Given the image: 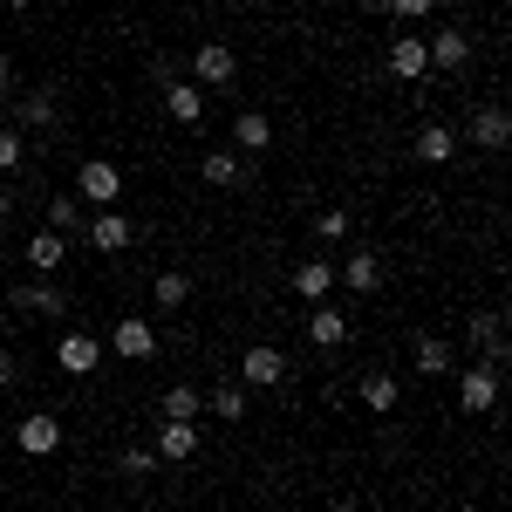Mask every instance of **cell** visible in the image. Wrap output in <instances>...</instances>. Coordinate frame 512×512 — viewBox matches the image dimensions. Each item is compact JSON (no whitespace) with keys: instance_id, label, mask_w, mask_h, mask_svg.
Returning <instances> with one entry per match:
<instances>
[{"instance_id":"5","label":"cell","mask_w":512,"mask_h":512,"mask_svg":"<svg viewBox=\"0 0 512 512\" xmlns=\"http://www.w3.org/2000/svg\"><path fill=\"white\" fill-rule=\"evenodd\" d=\"M117 192H123V171L110 158H82V171H76V198L82 205H117Z\"/></svg>"},{"instance_id":"13","label":"cell","mask_w":512,"mask_h":512,"mask_svg":"<svg viewBox=\"0 0 512 512\" xmlns=\"http://www.w3.org/2000/svg\"><path fill=\"white\" fill-rule=\"evenodd\" d=\"M308 342H315V349H342V342H349V315L328 308V301H315V308H308Z\"/></svg>"},{"instance_id":"38","label":"cell","mask_w":512,"mask_h":512,"mask_svg":"<svg viewBox=\"0 0 512 512\" xmlns=\"http://www.w3.org/2000/svg\"><path fill=\"white\" fill-rule=\"evenodd\" d=\"M7 212H14V198H7V185H0V219H7Z\"/></svg>"},{"instance_id":"9","label":"cell","mask_w":512,"mask_h":512,"mask_svg":"<svg viewBox=\"0 0 512 512\" xmlns=\"http://www.w3.org/2000/svg\"><path fill=\"white\" fill-rule=\"evenodd\" d=\"M14 444H21L28 458H55V451H62V424H55L48 410H35V417L14 424Z\"/></svg>"},{"instance_id":"26","label":"cell","mask_w":512,"mask_h":512,"mask_svg":"<svg viewBox=\"0 0 512 512\" xmlns=\"http://www.w3.org/2000/svg\"><path fill=\"white\" fill-rule=\"evenodd\" d=\"M62 253H69V239H62V233H48V226H41V233L28 239V267H35V274H55V267H62Z\"/></svg>"},{"instance_id":"10","label":"cell","mask_w":512,"mask_h":512,"mask_svg":"<svg viewBox=\"0 0 512 512\" xmlns=\"http://www.w3.org/2000/svg\"><path fill=\"white\" fill-rule=\"evenodd\" d=\"M424 48H431V69H444V76L472 69V35H465V28H437Z\"/></svg>"},{"instance_id":"37","label":"cell","mask_w":512,"mask_h":512,"mask_svg":"<svg viewBox=\"0 0 512 512\" xmlns=\"http://www.w3.org/2000/svg\"><path fill=\"white\" fill-rule=\"evenodd\" d=\"M7 89H14V62L0 55V96H7Z\"/></svg>"},{"instance_id":"39","label":"cell","mask_w":512,"mask_h":512,"mask_svg":"<svg viewBox=\"0 0 512 512\" xmlns=\"http://www.w3.org/2000/svg\"><path fill=\"white\" fill-rule=\"evenodd\" d=\"M7 7H14V14H28V7H35V0H7Z\"/></svg>"},{"instance_id":"33","label":"cell","mask_w":512,"mask_h":512,"mask_svg":"<svg viewBox=\"0 0 512 512\" xmlns=\"http://www.w3.org/2000/svg\"><path fill=\"white\" fill-rule=\"evenodd\" d=\"M383 7H390V14H403V21H424L437 0H383Z\"/></svg>"},{"instance_id":"19","label":"cell","mask_w":512,"mask_h":512,"mask_svg":"<svg viewBox=\"0 0 512 512\" xmlns=\"http://www.w3.org/2000/svg\"><path fill=\"white\" fill-rule=\"evenodd\" d=\"M198 178L219 185V192H233L239 178H246V158H239V151H205V158H198Z\"/></svg>"},{"instance_id":"36","label":"cell","mask_w":512,"mask_h":512,"mask_svg":"<svg viewBox=\"0 0 512 512\" xmlns=\"http://www.w3.org/2000/svg\"><path fill=\"white\" fill-rule=\"evenodd\" d=\"M7 383H14V355L0 349V390H7Z\"/></svg>"},{"instance_id":"21","label":"cell","mask_w":512,"mask_h":512,"mask_svg":"<svg viewBox=\"0 0 512 512\" xmlns=\"http://www.w3.org/2000/svg\"><path fill=\"white\" fill-rule=\"evenodd\" d=\"M198 417H205L198 383H171V390H164V424H198Z\"/></svg>"},{"instance_id":"16","label":"cell","mask_w":512,"mask_h":512,"mask_svg":"<svg viewBox=\"0 0 512 512\" xmlns=\"http://www.w3.org/2000/svg\"><path fill=\"white\" fill-rule=\"evenodd\" d=\"M390 76L396 82H424L431 76V48L410 35V41H390Z\"/></svg>"},{"instance_id":"17","label":"cell","mask_w":512,"mask_h":512,"mask_svg":"<svg viewBox=\"0 0 512 512\" xmlns=\"http://www.w3.org/2000/svg\"><path fill=\"white\" fill-rule=\"evenodd\" d=\"M82 226H89V205H82L76 192H55V198H48V233L82 239Z\"/></svg>"},{"instance_id":"11","label":"cell","mask_w":512,"mask_h":512,"mask_svg":"<svg viewBox=\"0 0 512 512\" xmlns=\"http://www.w3.org/2000/svg\"><path fill=\"white\" fill-rule=\"evenodd\" d=\"M110 349H117L123 362H151V355H158V335H151V321H144V315H123L117 335H110Z\"/></svg>"},{"instance_id":"29","label":"cell","mask_w":512,"mask_h":512,"mask_svg":"<svg viewBox=\"0 0 512 512\" xmlns=\"http://www.w3.org/2000/svg\"><path fill=\"white\" fill-rule=\"evenodd\" d=\"M205 410L226 417V424H239V417H246V390H239V383H219V390L205 396Z\"/></svg>"},{"instance_id":"20","label":"cell","mask_w":512,"mask_h":512,"mask_svg":"<svg viewBox=\"0 0 512 512\" xmlns=\"http://www.w3.org/2000/svg\"><path fill=\"white\" fill-rule=\"evenodd\" d=\"M335 280L355 287V294H376V287H383V260H376V253H349V260L335 267Z\"/></svg>"},{"instance_id":"18","label":"cell","mask_w":512,"mask_h":512,"mask_svg":"<svg viewBox=\"0 0 512 512\" xmlns=\"http://www.w3.org/2000/svg\"><path fill=\"white\" fill-rule=\"evenodd\" d=\"M458 158V130L451 123H424L417 130V164H451Z\"/></svg>"},{"instance_id":"4","label":"cell","mask_w":512,"mask_h":512,"mask_svg":"<svg viewBox=\"0 0 512 512\" xmlns=\"http://www.w3.org/2000/svg\"><path fill=\"white\" fill-rule=\"evenodd\" d=\"M465 335H472L478 362L506 369V315H499V308H478V315H465Z\"/></svg>"},{"instance_id":"28","label":"cell","mask_w":512,"mask_h":512,"mask_svg":"<svg viewBox=\"0 0 512 512\" xmlns=\"http://www.w3.org/2000/svg\"><path fill=\"white\" fill-rule=\"evenodd\" d=\"M151 301H158L164 315H171V308H185V301H192V274H158V287H151Z\"/></svg>"},{"instance_id":"7","label":"cell","mask_w":512,"mask_h":512,"mask_svg":"<svg viewBox=\"0 0 512 512\" xmlns=\"http://www.w3.org/2000/svg\"><path fill=\"white\" fill-rule=\"evenodd\" d=\"M492 403H499V369H492V362H472V369L458 376V410H465V417H485Z\"/></svg>"},{"instance_id":"12","label":"cell","mask_w":512,"mask_h":512,"mask_svg":"<svg viewBox=\"0 0 512 512\" xmlns=\"http://www.w3.org/2000/svg\"><path fill=\"white\" fill-rule=\"evenodd\" d=\"M472 144H478V151H506V144H512L506 103H478V110H472Z\"/></svg>"},{"instance_id":"30","label":"cell","mask_w":512,"mask_h":512,"mask_svg":"<svg viewBox=\"0 0 512 512\" xmlns=\"http://www.w3.org/2000/svg\"><path fill=\"white\" fill-rule=\"evenodd\" d=\"M21 158H28V137L14 123H0V171H21Z\"/></svg>"},{"instance_id":"35","label":"cell","mask_w":512,"mask_h":512,"mask_svg":"<svg viewBox=\"0 0 512 512\" xmlns=\"http://www.w3.org/2000/svg\"><path fill=\"white\" fill-rule=\"evenodd\" d=\"M321 512H362V499H328Z\"/></svg>"},{"instance_id":"22","label":"cell","mask_w":512,"mask_h":512,"mask_svg":"<svg viewBox=\"0 0 512 512\" xmlns=\"http://www.w3.org/2000/svg\"><path fill=\"white\" fill-rule=\"evenodd\" d=\"M328 287H335V267H328V260H301V267H294V294H301L308 308L328 301Z\"/></svg>"},{"instance_id":"6","label":"cell","mask_w":512,"mask_h":512,"mask_svg":"<svg viewBox=\"0 0 512 512\" xmlns=\"http://www.w3.org/2000/svg\"><path fill=\"white\" fill-rule=\"evenodd\" d=\"M130 239H137V226H130L123 212H110V205L89 212V226H82V246H89V253H123Z\"/></svg>"},{"instance_id":"3","label":"cell","mask_w":512,"mask_h":512,"mask_svg":"<svg viewBox=\"0 0 512 512\" xmlns=\"http://www.w3.org/2000/svg\"><path fill=\"white\" fill-rule=\"evenodd\" d=\"M233 76H239V55L226 48V41H198L192 48V82L198 89H226Z\"/></svg>"},{"instance_id":"31","label":"cell","mask_w":512,"mask_h":512,"mask_svg":"<svg viewBox=\"0 0 512 512\" xmlns=\"http://www.w3.org/2000/svg\"><path fill=\"white\" fill-rule=\"evenodd\" d=\"M117 465H123V478H151V472H158V451H144V444H130V451H123Z\"/></svg>"},{"instance_id":"24","label":"cell","mask_w":512,"mask_h":512,"mask_svg":"<svg viewBox=\"0 0 512 512\" xmlns=\"http://www.w3.org/2000/svg\"><path fill=\"white\" fill-rule=\"evenodd\" d=\"M362 410H376V417L396 410V376L390 369H362Z\"/></svg>"},{"instance_id":"32","label":"cell","mask_w":512,"mask_h":512,"mask_svg":"<svg viewBox=\"0 0 512 512\" xmlns=\"http://www.w3.org/2000/svg\"><path fill=\"white\" fill-rule=\"evenodd\" d=\"M315 233L321 239H349V212H342V205H328V212L315 219Z\"/></svg>"},{"instance_id":"1","label":"cell","mask_w":512,"mask_h":512,"mask_svg":"<svg viewBox=\"0 0 512 512\" xmlns=\"http://www.w3.org/2000/svg\"><path fill=\"white\" fill-rule=\"evenodd\" d=\"M7 308L41 321V315H62V308H69V294H62L48 274H35V280H21V287H7Z\"/></svg>"},{"instance_id":"8","label":"cell","mask_w":512,"mask_h":512,"mask_svg":"<svg viewBox=\"0 0 512 512\" xmlns=\"http://www.w3.org/2000/svg\"><path fill=\"white\" fill-rule=\"evenodd\" d=\"M14 130L21 137H35V130H55V117H62V103H55V89H35V96H14Z\"/></svg>"},{"instance_id":"34","label":"cell","mask_w":512,"mask_h":512,"mask_svg":"<svg viewBox=\"0 0 512 512\" xmlns=\"http://www.w3.org/2000/svg\"><path fill=\"white\" fill-rule=\"evenodd\" d=\"M151 82L171 89V82H178V62H171V55H151Z\"/></svg>"},{"instance_id":"25","label":"cell","mask_w":512,"mask_h":512,"mask_svg":"<svg viewBox=\"0 0 512 512\" xmlns=\"http://www.w3.org/2000/svg\"><path fill=\"white\" fill-rule=\"evenodd\" d=\"M198 110H205V96H198V82H171V89H164V117L171 123H198Z\"/></svg>"},{"instance_id":"14","label":"cell","mask_w":512,"mask_h":512,"mask_svg":"<svg viewBox=\"0 0 512 512\" xmlns=\"http://www.w3.org/2000/svg\"><path fill=\"white\" fill-rule=\"evenodd\" d=\"M55 362H62V369H69V376H89V369H96V362H103V342H96V335H62V342H55Z\"/></svg>"},{"instance_id":"15","label":"cell","mask_w":512,"mask_h":512,"mask_svg":"<svg viewBox=\"0 0 512 512\" xmlns=\"http://www.w3.org/2000/svg\"><path fill=\"white\" fill-rule=\"evenodd\" d=\"M267 144H274V123L260 117V110H239V117H233V151H239V158H260Z\"/></svg>"},{"instance_id":"27","label":"cell","mask_w":512,"mask_h":512,"mask_svg":"<svg viewBox=\"0 0 512 512\" xmlns=\"http://www.w3.org/2000/svg\"><path fill=\"white\" fill-rule=\"evenodd\" d=\"M417 376H451V342L444 335H417Z\"/></svg>"},{"instance_id":"40","label":"cell","mask_w":512,"mask_h":512,"mask_svg":"<svg viewBox=\"0 0 512 512\" xmlns=\"http://www.w3.org/2000/svg\"><path fill=\"white\" fill-rule=\"evenodd\" d=\"M0 123H7V96H0Z\"/></svg>"},{"instance_id":"2","label":"cell","mask_w":512,"mask_h":512,"mask_svg":"<svg viewBox=\"0 0 512 512\" xmlns=\"http://www.w3.org/2000/svg\"><path fill=\"white\" fill-rule=\"evenodd\" d=\"M274 383H287V355L274 342H253L239 355V390H274Z\"/></svg>"},{"instance_id":"23","label":"cell","mask_w":512,"mask_h":512,"mask_svg":"<svg viewBox=\"0 0 512 512\" xmlns=\"http://www.w3.org/2000/svg\"><path fill=\"white\" fill-rule=\"evenodd\" d=\"M198 451V424H164L158 431V465H185Z\"/></svg>"}]
</instances>
